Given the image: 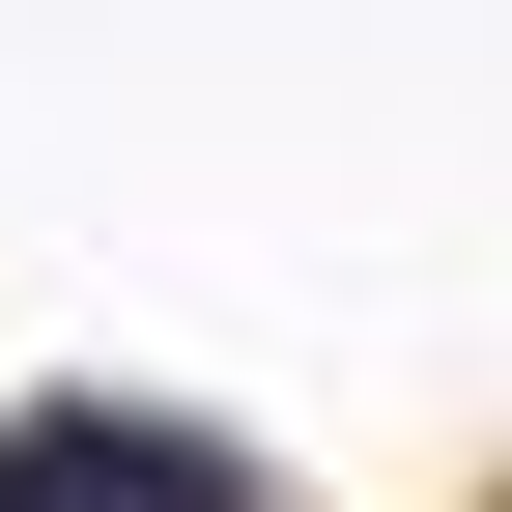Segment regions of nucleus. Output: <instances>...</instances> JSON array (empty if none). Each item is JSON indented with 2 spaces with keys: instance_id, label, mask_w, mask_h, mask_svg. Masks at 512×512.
Masks as SVG:
<instances>
[{
  "instance_id": "f257e3e1",
  "label": "nucleus",
  "mask_w": 512,
  "mask_h": 512,
  "mask_svg": "<svg viewBox=\"0 0 512 512\" xmlns=\"http://www.w3.org/2000/svg\"><path fill=\"white\" fill-rule=\"evenodd\" d=\"M0 512H256V456H200V427H0Z\"/></svg>"
}]
</instances>
